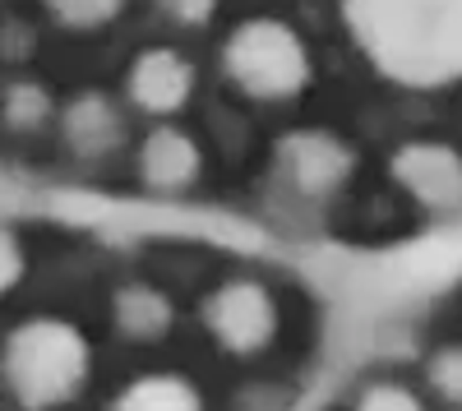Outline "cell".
<instances>
[{"label": "cell", "mask_w": 462, "mask_h": 411, "mask_svg": "<svg viewBox=\"0 0 462 411\" xmlns=\"http://www.w3.org/2000/svg\"><path fill=\"white\" fill-rule=\"evenodd\" d=\"M346 28L370 65L407 88L462 79V0H346Z\"/></svg>", "instance_id": "cell-1"}, {"label": "cell", "mask_w": 462, "mask_h": 411, "mask_svg": "<svg viewBox=\"0 0 462 411\" xmlns=\"http://www.w3.org/2000/svg\"><path fill=\"white\" fill-rule=\"evenodd\" d=\"M0 375H5L10 393L19 397V406L51 411L84 388L88 342H84V333L65 319H28L5 338Z\"/></svg>", "instance_id": "cell-2"}, {"label": "cell", "mask_w": 462, "mask_h": 411, "mask_svg": "<svg viewBox=\"0 0 462 411\" xmlns=\"http://www.w3.org/2000/svg\"><path fill=\"white\" fill-rule=\"evenodd\" d=\"M226 74L250 97H291L310 79V56L300 37L278 19H250L226 37Z\"/></svg>", "instance_id": "cell-3"}, {"label": "cell", "mask_w": 462, "mask_h": 411, "mask_svg": "<svg viewBox=\"0 0 462 411\" xmlns=\"http://www.w3.org/2000/svg\"><path fill=\"white\" fill-rule=\"evenodd\" d=\"M204 324H208L217 347L250 356V352H263L273 342L278 306H273V296H268V287L236 278V282H222L204 301Z\"/></svg>", "instance_id": "cell-4"}, {"label": "cell", "mask_w": 462, "mask_h": 411, "mask_svg": "<svg viewBox=\"0 0 462 411\" xmlns=\"http://www.w3.org/2000/svg\"><path fill=\"white\" fill-rule=\"evenodd\" d=\"M393 176L426 208H457L462 204V158L448 143H407L393 158Z\"/></svg>", "instance_id": "cell-5"}, {"label": "cell", "mask_w": 462, "mask_h": 411, "mask_svg": "<svg viewBox=\"0 0 462 411\" xmlns=\"http://www.w3.org/2000/svg\"><path fill=\"white\" fill-rule=\"evenodd\" d=\"M189 88H195V69L176 51H143L130 69V93L143 111H176Z\"/></svg>", "instance_id": "cell-6"}, {"label": "cell", "mask_w": 462, "mask_h": 411, "mask_svg": "<svg viewBox=\"0 0 462 411\" xmlns=\"http://www.w3.org/2000/svg\"><path fill=\"white\" fill-rule=\"evenodd\" d=\"M282 158L291 167V180L310 195H324L346 176V148L337 139H324V134H300L282 148Z\"/></svg>", "instance_id": "cell-7"}, {"label": "cell", "mask_w": 462, "mask_h": 411, "mask_svg": "<svg viewBox=\"0 0 462 411\" xmlns=\"http://www.w3.org/2000/svg\"><path fill=\"white\" fill-rule=\"evenodd\" d=\"M139 167H143L148 185H158V190H180V185H189L199 176V148L180 130H158L143 143Z\"/></svg>", "instance_id": "cell-8"}, {"label": "cell", "mask_w": 462, "mask_h": 411, "mask_svg": "<svg viewBox=\"0 0 462 411\" xmlns=\"http://www.w3.org/2000/svg\"><path fill=\"white\" fill-rule=\"evenodd\" d=\"M116 328L134 342H158L171 328V306L158 287H125L116 296Z\"/></svg>", "instance_id": "cell-9"}, {"label": "cell", "mask_w": 462, "mask_h": 411, "mask_svg": "<svg viewBox=\"0 0 462 411\" xmlns=\"http://www.w3.org/2000/svg\"><path fill=\"white\" fill-rule=\"evenodd\" d=\"M111 411H204L195 384H185L176 375H143L134 379Z\"/></svg>", "instance_id": "cell-10"}, {"label": "cell", "mask_w": 462, "mask_h": 411, "mask_svg": "<svg viewBox=\"0 0 462 411\" xmlns=\"http://www.w3.org/2000/svg\"><path fill=\"white\" fill-rule=\"evenodd\" d=\"M47 5L69 28H97V23H106L116 10H121L125 0H47Z\"/></svg>", "instance_id": "cell-11"}, {"label": "cell", "mask_w": 462, "mask_h": 411, "mask_svg": "<svg viewBox=\"0 0 462 411\" xmlns=\"http://www.w3.org/2000/svg\"><path fill=\"white\" fill-rule=\"evenodd\" d=\"M430 384H435L439 397L462 402V347H444V352H435V361H430Z\"/></svg>", "instance_id": "cell-12"}, {"label": "cell", "mask_w": 462, "mask_h": 411, "mask_svg": "<svg viewBox=\"0 0 462 411\" xmlns=\"http://www.w3.org/2000/svg\"><path fill=\"white\" fill-rule=\"evenodd\" d=\"M356 411H420V402L402 384H370L356 397Z\"/></svg>", "instance_id": "cell-13"}, {"label": "cell", "mask_w": 462, "mask_h": 411, "mask_svg": "<svg viewBox=\"0 0 462 411\" xmlns=\"http://www.w3.org/2000/svg\"><path fill=\"white\" fill-rule=\"evenodd\" d=\"M19 278H23V250L5 227H0V296H5Z\"/></svg>", "instance_id": "cell-14"}, {"label": "cell", "mask_w": 462, "mask_h": 411, "mask_svg": "<svg viewBox=\"0 0 462 411\" xmlns=\"http://www.w3.org/2000/svg\"><path fill=\"white\" fill-rule=\"evenodd\" d=\"M162 5H167V14H176L180 23H204V19L213 14L217 0H162Z\"/></svg>", "instance_id": "cell-15"}]
</instances>
